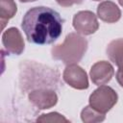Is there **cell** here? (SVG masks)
I'll use <instances>...</instances> for the list:
<instances>
[{
  "mask_svg": "<svg viewBox=\"0 0 123 123\" xmlns=\"http://www.w3.org/2000/svg\"><path fill=\"white\" fill-rule=\"evenodd\" d=\"M107 55L111 62L117 67L116 80L123 87V38H117L111 41L107 47Z\"/></svg>",
  "mask_w": 123,
  "mask_h": 123,
  "instance_id": "6",
  "label": "cell"
},
{
  "mask_svg": "<svg viewBox=\"0 0 123 123\" xmlns=\"http://www.w3.org/2000/svg\"><path fill=\"white\" fill-rule=\"evenodd\" d=\"M98 17L107 23H114L121 17V12L115 3L111 1H103L97 7Z\"/></svg>",
  "mask_w": 123,
  "mask_h": 123,
  "instance_id": "10",
  "label": "cell"
},
{
  "mask_svg": "<svg viewBox=\"0 0 123 123\" xmlns=\"http://www.w3.org/2000/svg\"><path fill=\"white\" fill-rule=\"evenodd\" d=\"M57 3L62 7H70L74 4H81L83 0H56Z\"/></svg>",
  "mask_w": 123,
  "mask_h": 123,
  "instance_id": "14",
  "label": "cell"
},
{
  "mask_svg": "<svg viewBox=\"0 0 123 123\" xmlns=\"http://www.w3.org/2000/svg\"><path fill=\"white\" fill-rule=\"evenodd\" d=\"M63 80L66 84L76 89H86L88 79L86 71L76 63L68 64L63 71Z\"/></svg>",
  "mask_w": 123,
  "mask_h": 123,
  "instance_id": "5",
  "label": "cell"
},
{
  "mask_svg": "<svg viewBox=\"0 0 123 123\" xmlns=\"http://www.w3.org/2000/svg\"><path fill=\"white\" fill-rule=\"evenodd\" d=\"M30 101L39 110L49 109L57 104L58 97L53 90L38 89L32 91L29 94Z\"/></svg>",
  "mask_w": 123,
  "mask_h": 123,
  "instance_id": "9",
  "label": "cell"
},
{
  "mask_svg": "<svg viewBox=\"0 0 123 123\" xmlns=\"http://www.w3.org/2000/svg\"><path fill=\"white\" fill-rule=\"evenodd\" d=\"M73 27L77 33L87 36L94 34L98 28L99 23L96 15L90 11H81L73 17Z\"/></svg>",
  "mask_w": 123,
  "mask_h": 123,
  "instance_id": "4",
  "label": "cell"
},
{
  "mask_svg": "<svg viewBox=\"0 0 123 123\" xmlns=\"http://www.w3.org/2000/svg\"><path fill=\"white\" fill-rule=\"evenodd\" d=\"M2 43L8 53L20 55L24 50V40L16 28H9L2 35Z\"/></svg>",
  "mask_w": 123,
  "mask_h": 123,
  "instance_id": "7",
  "label": "cell"
},
{
  "mask_svg": "<svg viewBox=\"0 0 123 123\" xmlns=\"http://www.w3.org/2000/svg\"><path fill=\"white\" fill-rule=\"evenodd\" d=\"M81 118L84 122H86V123L100 122L105 119V113H102V112L94 110L91 106H87L82 111Z\"/></svg>",
  "mask_w": 123,
  "mask_h": 123,
  "instance_id": "12",
  "label": "cell"
},
{
  "mask_svg": "<svg viewBox=\"0 0 123 123\" xmlns=\"http://www.w3.org/2000/svg\"><path fill=\"white\" fill-rule=\"evenodd\" d=\"M93 1H100V0H93Z\"/></svg>",
  "mask_w": 123,
  "mask_h": 123,
  "instance_id": "17",
  "label": "cell"
},
{
  "mask_svg": "<svg viewBox=\"0 0 123 123\" xmlns=\"http://www.w3.org/2000/svg\"><path fill=\"white\" fill-rule=\"evenodd\" d=\"M17 9L13 0H0V17L2 23V29H4L5 22L13 17Z\"/></svg>",
  "mask_w": 123,
  "mask_h": 123,
  "instance_id": "11",
  "label": "cell"
},
{
  "mask_svg": "<svg viewBox=\"0 0 123 123\" xmlns=\"http://www.w3.org/2000/svg\"><path fill=\"white\" fill-rule=\"evenodd\" d=\"M29 42L45 45L57 40L62 32V19L59 12L47 7L30 9L21 23Z\"/></svg>",
  "mask_w": 123,
  "mask_h": 123,
  "instance_id": "1",
  "label": "cell"
},
{
  "mask_svg": "<svg viewBox=\"0 0 123 123\" xmlns=\"http://www.w3.org/2000/svg\"><path fill=\"white\" fill-rule=\"evenodd\" d=\"M20 2H24V3H26V2H33V1H37V0H19Z\"/></svg>",
  "mask_w": 123,
  "mask_h": 123,
  "instance_id": "15",
  "label": "cell"
},
{
  "mask_svg": "<svg viewBox=\"0 0 123 123\" xmlns=\"http://www.w3.org/2000/svg\"><path fill=\"white\" fill-rule=\"evenodd\" d=\"M87 49V41L85 37L76 33H70L62 44L52 48V57L62 61L65 64L77 63L82 60Z\"/></svg>",
  "mask_w": 123,
  "mask_h": 123,
  "instance_id": "2",
  "label": "cell"
},
{
  "mask_svg": "<svg viewBox=\"0 0 123 123\" xmlns=\"http://www.w3.org/2000/svg\"><path fill=\"white\" fill-rule=\"evenodd\" d=\"M37 122H68V120L58 112H50L42 114L37 119Z\"/></svg>",
  "mask_w": 123,
  "mask_h": 123,
  "instance_id": "13",
  "label": "cell"
},
{
  "mask_svg": "<svg viewBox=\"0 0 123 123\" xmlns=\"http://www.w3.org/2000/svg\"><path fill=\"white\" fill-rule=\"evenodd\" d=\"M117 94L111 87L107 86H100L89 96V106L94 110L106 113L117 102Z\"/></svg>",
  "mask_w": 123,
  "mask_h": 123,
  "instance_id": "3",
  "label": "cell"
},
{
  "mask_svg": "<svg viewBox=\"0 0 123 123\" xmlns=\"http://www.w3.org/2000/svg\"><path fill=\"white\" fill-rule=\"evenodd\" d=\"M118 2H119V4H120V5L123 7V0H118Z\"/></svg>",
  "mask_w": 123,
  "mask_h": 123,
  "instance_id": "16",
  "label": "cell"
},
{
  "mask_svg": "<svg viewBox=\"0 0 123 123\" xmlns=\"http://www.w3.org/2000/svg\"><path fill=\"white\" fill-rule=\"evenodd\" d=\"M114 74L112 65L106 61L97 62L90 68V79L96 86H102L109 83Z\"/></svg>",
  "mask_w": 123,
  "mask_h": 123,
  "instance_id": "8",
  "label": "cell"
}]
</instances>
